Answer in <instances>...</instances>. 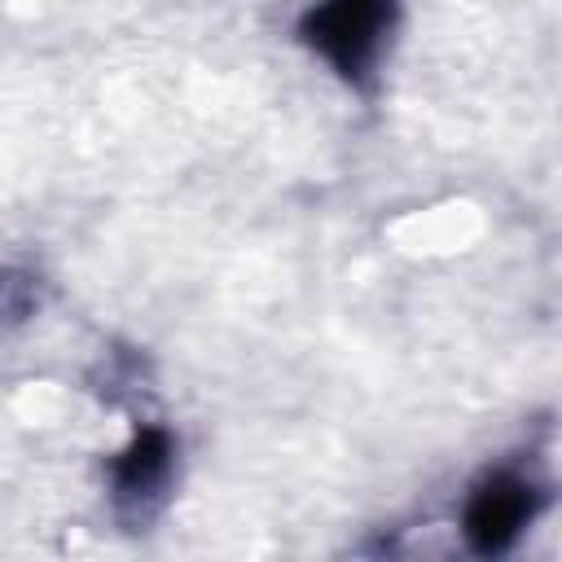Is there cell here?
<instances>
[{
  "instance_id": "3",
  "label": "cell",
  "mask_w": 562,
  "mask_h": 562,
  "mask_svg": "<svg viewBox=\"0 0 562 562\" xmlns=\"http://www.w3.org/2000/svg\"><path fill=\"white\" fill-rule=\"evenodd\" d=\"M171 470H176V443H171V435L162 426H140L132 435V443L110 465V496H114L119 514L145 522L162 505L167 483H171Z\"/></svg>"
},
{
  "instance_id": "2",
  "label": "cell",
  "mask_w": 562,
  "mask_h": 562,
  "mask_svg": "<svg viewBox=\"0 0 562 562\" xmlns=\"http://www.w3.org/2000/svg\"><path fill=\"white\" fill-rule=\"evenodd\" d=\"M540 509L544 487L518 465H496L470 487L461 509V536L474 553L496 558L518 544V536L540 518Z\"/></svg>"
},
{
  "instance_id": "1",
  "label": "cell",
  "mask_w": 562,
  "mask_h": 562,
  "mask_svg": "<svg viewBox=\"0 0 562 562\" xmlns=\"http://www.w3.org/2000/svg\"><path fill=\"white\" fill-rule=\"evenodd\" d=\"M400 0H316L299 18V40L347 83H369L382 66Z\"/></svg>"
}]
</instances>
